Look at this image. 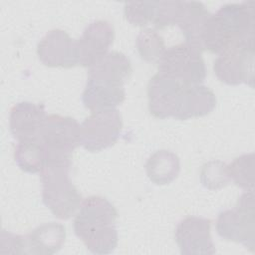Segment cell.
Instances as JSON below:
<instances>
[{"label":"cell","instance_id":"obj_1","mask_svg":"<svg viewBox=\"0 0 255 255\" xmlns=\"http://www.w3.org/2000/svg\"><path fill=\"white\" fill-rule=\"evenodd\" d=\"M118 211L106 198L92 195L85 198L74 219V231L94 254L112 253L118 246L116 227Z\"/></svg>","mask_w":255,"mask_h":255},{"label":"cell","instance_id":"obj_2","mask_svg":"<svg viewBox=\"0 0 255 255\" xmlns=\"http://www.w3.org/2000/svg\"><path fill=\"white\" fill-rule=\"evenodd\" d=\"M253 2L231 3L210 14L201 34L202 50L219 54L230 46L253 40Z\"/></svg>","mask_w":255,"mask_h":255},{"label":"cell","instance_id":"obj_3","mask_svg":"<svg viewBox=\"0 0 255 255\" xmlns=\"http://www.w3.org/2000/svg\"><path fill=\"white\" fill-rule=\"evenodd\" d=\"M71 166V160H46L40 172L43 202L59 219H69L82 203L70 178Z\"/></svg>","mask_w":255,"mask_h":255},{"label":"cell","instance_id":"obj_4","mask_svg":"<svg viewBox=\"0 0 255 255\" xmlns=\"http://www.w3.org/2000/svg\"><path fill=\"white\" fill-rule=\"evenodd\" d=\"M253 191H245L232 209L219 212L215 223L216 232L221 238L240 243L253 251L255 239Z\"/></svg>","mask_w":255,"mask_h":255},{"label":"cell","instance_id":"obj_5","mask_svg":"<svg viewBox=\"0 0 255 255\" xmlns=\"http://www.w3.org/2000/svg\"><path fill=\"white\" fill-rule=\"evenodd\" d=\"M201 53L186 42L171 46L157 62L158 72L188 86L201 84L206 77V67Z\"/></svg>","mask_w":255,"mask_h":255},{"label":"cell","instance_id":"obj_6","mask_svg":"<svg viewBox=\"0 0 255 255\" xmlns=\"http://www.w3.org/2000/svg\"><path fill=\"white\" fill-rule=\"evenodd\" d=\"M80 127L72 117L48 115L39 134L46 149V160L72 159L73 151L80 145Z\"/></svg>","mask_w":255,"mask_h":255},{"label":"cell","instance_id":"obj_7","mask_svg":"<svg viewBox=\"0 0 255 255\" xmlns=\"http://www.w3.org/2000/svg\"><path fill=\"white\" fill-rule=\"evenodd\" d=\"M217 79L227 85L254 83V46L253 40L236 43L218 54L213 63Z\"/></svg>","mask_w":255,"mask_h":255},{"label":"cell","instance_id":"obj_8","mask_svg":"<svg viewBox=\"0 0 255 255\" xmlns=\"http://www.w3.org/2000/svg\"><path fill=\"white\" fill-rule=\"evenodd\" d=\"M123 120L117 109L93 112L80 127V144L96 152L114 145L121 134Z\"/></svg>","mask_w":255,"mask_h":255},{"label":"cell","instance_id":"obj_9","mask_svg":"<svg viewBox=\"0 0 255 255\" xmlns=\"http://www.w3.org/2000/svg\"><path fill=\"white\" fill-rule=\"evenodd\" d=\"M188 85L162 73L153 75L147 85L149 113L157 119L177 118Z\"/></svg>","mask_w":255,"mask_h":255},{"label":"cell","instance_id":"obj_10","mask_svg":"<svg viewBox=\"0 0 255 255\" xmlns=\"http://www.w3.org/2000/svg\"><path fill=\"white\" fill-rule=\"evenodd\" d=\"M176 244L184 255H212L215 247L210 235V220L187 216L180 220L174 231Z\"/></svg>","mask_w":255,"mask_h":255},{"label":"cell","instance_id":"obj_11","mask_svg":"<svg viewBox=\"0 0 255 255\" xmlns=\"http://www.w3.org/2000/svg\"><path fill=\"white\" fill-rule=\"evenodd\" d=\"M115 39L113 25L106 20L90 23L76 41L78 65L90 68L109 53Z\"/></svg>","mask_w":255,"mask_h":255},{"label":"cell","instance_id":"obj_12","mask_svg":"<svg viewBox=\"0 0 255 255\" xmlns=\"http://www.w3.org/2000/svg\"><path fill=\"white\" fill-rule=\"evenodd\" d=\"M37 55L47 67L68 69L78 65L76 41L61 29L50 30L40 40Z\"/></svg>","mask_w":255,"mask_h":255},{"label":"cell","instance_id":"obj_13","mask_svg":"<svg viewBox=\"0 0 255 255\" xmlns=\"http://www.w3.org/2000/svg\"><path fill=\"white\" fill-rule=\"evenodd\" d=\"M46 110L43 104L20 102L15 104L9 115V128L18 141L39 138L46 120Z\"/></svg>","mask_w":255,"mask_h":255},{"label":"cell","instance_id":"obj_14","mask_svg":"<svg viewBox=\"0 0 255 255\" xmlns=\"http://www.w3.org/2000/svg\"><path fill=\"white\" fill-rule=\"evenodd\" d=\"M126 99L123 85L113 84L92 78L87 79L82 94V102L92 113L108 109H116Z\"/></svg>","mask_w":255,"mask_h":255},{"label":"cell","instance_id":"obj_15","mask_svg":"<svg viewBox=\"0 0 255 255\" xmlns=\"http://www.w3.org/2000/svg\"><path fill=\"white\" fill-rule=\"evenodd\" d=\"M210 13L205 6L197 1L181 2L176 24L181 30L186 43L203 52L201 34Z\"/></svg>","mask_w":255,"mask_h":255},{"label":"cell","instance_id":"obj_16","mask_svg":"<svg viewBox=\"0 0 255 255\" xmlns=\"http://www.w3.org/2000/svg\"><path fill=\"white\" fill-rule=\"evenodd\" d=\"M131 73L130 60L121 52L112 51L89 68L88 78L124 86Z\"/></svg>","mask_w":255,"mask_h":255},{"label":"cell","instance_id":"obj_17","mask_svg":"<svg viewBox=\"0 0 255 255\" xmlns=\"http://www.w3.org/2000/svg\"><path fill=\"white\" fill-rule=\"evenodd\" d=\"M66 228L59 222L39 225L26 235L27 253L55 254L65 243Z\"/></svg>","mask_w":255,"mask_h":255},{"label":"cell","instance_id":"obj_18","mask_svg":"<svg viewBox=\"0 0 255 255\" xmlns=\"http://www.w3.org/2000/svg\"><path fill=\"white\" fill-rule=\"evenodd\" d=\"M215 106L216 97L209 88L201 84L187 86L176 119L185 121L203 117L210 114Z\"/></svg>","mask_w":255,"mask_h":255},{"label":"cell","instance_id":"obj_19","mask_svg":"<svg viewBox=\"0 0 255 255\" xmlns=\"http://www.w3.org/2000/svg\"><path fill=\"white\" fill-rule=\"evenodd\" d=\"M179 171V157L167 149L154 151L145 162V172L148 179L157 185L169 184L178 176Z\"/></svg>","mask_w":255,"mask_h":255},{"label":"cell","instance_id":"obj_20","mask_svg":"<svg viewBox=\"0 0 255 255\" xmlns=\"http://www.w3.org/2000/svg\"><path fill=\"white\" fill-rule=\"evenodd\" d=\"M18 167L28 173H40L46 162V149L39 138L18 141L14 149Z\"/></svg>","mask_w":255,"mask_h":255},{"label":"cell","instance_id":"obj_21","mask_svg":"<svg viewBox=\"0 0 255 255\" xmlns=\"http://www.w3.org/2000/svg\"><path fill=\"white\" fill-rule=\"evenodd\" d=\"M228 175L238 187L253 191L254 186V153H244L227 165Z\"/></svg>","mask_w":255,"mask_h":255},{"label":"cell","instance_id":"obj_22","mask_svg":"<svg viewBox=\"0 0 255 255\" xmlns=\"http://www.w3.org/2000/svg\"><path fill=\"white\" fill-rule=\"evenodd\" d=\"M135 46L142 60L156 64L166 50L163 38L155 30L150 28L143 29L139 32L136 37Z\"/></svg>","mask_w":255,"mask_h":255},{"label":"cell","instance_id":"obj_23","mask_svg":"<svg viewBox=\"0 0 255 255\" xmlns=\"http://www.w3.org/2000/svg\"><path fill=\"white\" fill-rule=\"evenodd\" d=\"M200 181L208 189H218L227 185L230 181L227 164L220 160L206 162L200 171Z\"/></svg>","mask_w":255,"mask_h":255},{"label":"cell","instance_id":"obj_24","mask_svg":"<svg viewBox=\"0 0 255 255\" xmlns=\"http://www.w3.org/2000/svg\"><path fill=\"white\" fill-rule=\"evenodd\" d=\"M156 1L127 2L124 14L128 22L135 26H145L153 21Z\"/></svg>","mask_w":255,"mask_h":255},{"label":"cell","instance_id":"obj_25","mask_svg":"<svg viewBox=\"0 0 255 255\" xmlns=\"http://www.w3.org/2000/svg\"><path fill=\"white\" fill-rule=\"evenodd\" d=\"M181 2L180 1H156L153 25L156 29H164L168 26L175 25Z\"/></svg>","mask_w":255,"mask_h":255},{"label":"cell","instance_id":"obj_26","mask_svg":"<svg viewBox=\"0 0 255 255\" xmlns=\"http://www.w3.org/2000/svg\"><path fill=\"white\" fill-rule=\"evenodd\" d=\"M7 249L3 253L12 254H23L27 253V240L26 236L17 235L6 230L1 232V250Z\"/></svg>","mask_w":255,"mask_h":255}]
</instances>
